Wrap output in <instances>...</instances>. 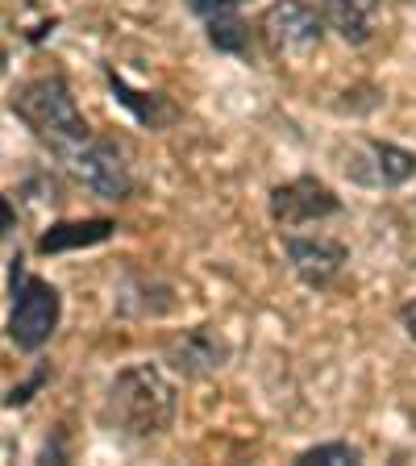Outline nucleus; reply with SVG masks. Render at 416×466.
<instances>
[{
  "label": "nucleus",
  "mask_w": 416,
  "mask_h": 466,
  "mask_svg": "<svg viewBox=\"0 0 416 466\" xmlns=\"http://www.w3.org/2000/svg\"><path fill=\"white\" fill-rule=\"evenodd\" d=\"M117 233V221L108 217H87V221H58L38 238V254H63V250H84V246H100Z\"/></svg>",
  "instance_id": "obj_12"
},
{
  "label": "nucleus",
  "mask_w": 416,
  "mask_h": 466,
  "mask_svg": "<svg viewBox=\"0 0 416 466\" xmlns=\"http://www.w3.org/2000/svg\"><path fill=\"white\" fill-rule=\"evenodd\" d=\"M200 17H213V13H225V9H238V0H188Z\"/></svg>",
  "instance_id": "obj_17"
},
{
  "label": "nucleus",
  "mask_w": 416,
  "mask_h": 466,
  "mask_svg": "<svg viewBox=\"0 0 416 466\" xmlns=\"http://www.w3.org/2000/svg\"><path fill=\"white\" fill-rule=\"evenodd\" d=\"M229 362V341L213 325H196L167 346V367L184 379H204Z\"/></svg>",
  "instance_id": "obj_8"
},
{
  "label": "nucleus",
  "mask_w": 416,
  "mask_h": 466,
  "mask_svg": "<svg viewBox=\"0 0 416 466\" xmlns=\"http://www.w3.org/2000/svg\"><path fill=\"white\" fill-rule=\"evenodd\" d=\"M283 254H288L291 271L317 291L330 288L350 262V250L333 238H283Z\"/></svg>",
  "instance_id": "obj_9"
},
{
  "label": "nucleus",
  "mask_w": 416,
  "mask_h": 466,
  "mask_svg": "<svg viewBox=\"0 0 416 466\" xmlns=\"http://www.w3.org/2000/svg\"><path fill=\"white\" fill-rule=\"evenodd\" d=\"M50 379V370L42 367V370H34V379H25V383H21V388H13L9 396H5V404L9 408H21V404H29V400H34V391L42 388V383H46Z\"/></svg>",
  "instance_id": "obj_16"
},
{
  "label": "nucleus",
  "mask_w": 416,
  "mask_h": 466,
  "mask_svg": "<svg viewBox=\"0 0 416 466\" xmlns=\"http://www.w3.org/2000/svg\"><path fill=\"white\" fill-rule=\"evenodd\" d=\"M320 34L325 25H320L317 9L304 0H279L262 13V38L275 55H309L320 46Z\"/></svg>",
  "instance_id": "obj_6"
},
{
  "label": "nucleus",
  "mask_w": 416,
  "mask_h": 466,
  "mask_svg": "<svg viewBox=\"0 0 416 466\" xmlns=\"http://www.w3.org/2000/svg\"><path fill=\"white\" fill-rule=\"evenodd\" d=\"M9 108L17 113L21 126L38 137L42 146H50L58 158L67 155V150H76L84 137H92V129H87L76 96H71L67 79L58 76V71H46V76L25 79V84L13 92Z\"/></svg>",
  "instance_id": "obj_2"
},
{
  "label": "nucleus",
  "mask_w": 416,
  "mask_h": 466,
  "mask_svg": "<svg viewBox=\"0 0 416 466\" xmlns=\"http://www.w3.org/2000/svg\"><path fill=\"white\" fill-rule=\"evenodd\" d=\"M325 21H330V29H338V38H346L350 46H362L375 34L379 0H325Z\"/></svg>",
  "instance_id": "obj_13"
},
{
  "label": "nucleus",
  "mask_w": 416,
  "mask_h": 466,
  "mask_svg": "<svg viewBox=\"0 0 416 466\" xmlns=\"http://www.w3.org/2000/svg\"><path fill=\"white\" fill-rule=\"evenodd\" d=\"M208 21V42L225 55H246L250 50V25L238 17V9H225V13H213Z\"/></svg>",
  "instance_id": "obj_14"
},
{
  "label": "nucleus",
  "mask_w": 416,
  "mask_h": 466,
  "mask_svg": "<svg viewBox=\"0 0 416 466\" xmlns=\"http://www.w3.org/2000/svg\"><path fill=\"white\" fill-rule=\"evenodd\" d=\"M400 320H404V329H408V338L416 341V300L412 304H404V309H400Z\"/></svg>",
  "instance_id": "obj_19"
},
{
  "label": "nucleus",
  "mask_w": 416,
  "mask_h": 466,
  "mask_svg": "<svg viewBox=\"0 0 416 466\" xmlns=\"http://www.w3.org/2000/svg\"><path fill=\"white\" fill-rule=\"evenodd\" d=\"M58 312H63V296L55 283L38 279V275L21 271V258L13 267V309H9V341L25 354L42 350L50 333L58 329Z\"/></svg>",
  "instance_id": "obj_3"
},
{
  "label": "nucleus",
  "mask_w": 416,
  "mask_h": 466,
  "mask_svg": "<svg viewBox=\"0 0 416 466\" xmlns=\"http://www.w3.org/2000/svg\"><path fill=\"white\" fill-rule=\"evenodd\" d=\"M13 225H17V208H13L9 196H0V238H5Z\"/></svg>",
  "instance_id": "obj_18"
},
{
  "label": "nucleus",
  "mask_w": 416,
  "mask_h": 466,
  "mask_svg": "<svg viewBox=\"0 0 416 466\" xmlns=\"http://www.w3.org/2000/svg\"><path fill=\"white\" fill-rule=\"evenodd\" d=\"M346 175L362 187H400L416 175V155L404 150L396 142H379V137H367L346 155Z\"/></svg>",
  "instance_id": "obj_5"
},
{
  "label": "nucleus",
  "mask_w": 416,
  "mask_h": 466,
  "mask_svg": "<svg viewBox=\"0 0 416 466\" xmlns=\"http://www.w3.org/2000/svg\"><path fill=\"white\" fill-rule=\"evenodd\" d=\"M175 412H179V396H175L171 379L155 362H134V367L117 370V379L108 383L100 425L126 441H150L175 425Z\"/></svg>",
  "instance_id": "obj_1"
},
{
  "label": "nucleus",
  "mask_w": 416,
  "mask_h": 466,
  "mask_svg": "<svg viewBox=\"0 0 416 466\" xmlns=\"http://www.w3.org/2000/svg\"><path fill=\"white\" fill-rule=\"evenodd\" d=\"M338 208H341V200L333 196L330 184H320L317 175H296V179H288V184H279L271 192V217L283 229L333 217Z\"/></svg>",
  "instance_id": "obj_7"
},
{
  "label": "nucleus",
  "mask_w": 416,
  "mask_h": 466,
  "mask_svg": "<svg viewBox=\"0 0 416 466\" xmlns=\"http://www.w3.org/2000/svg\"><path fill=\"white\" fill-rule=\"evenodd\" d=\"M359 458H362V450L350 446V441H325V446L304 450L296 462H330V466H338V462H359Z\"/></svg>",
  "instance_id": "obj_15"
},
{
  "label": "nucleus",
  "mask_w": 416,
  "mask_h": 466,
  "mask_svg": "<svg viewBox=\"0 0 416 466\" xmlns=\"http://www.w3.org/2000/svg\"><path fill=\"white\" fill-rule=\"evenodd\" d=\"M108 87H113L117 105L134 113L137 126L163 129V126H171V121H179V108H175L171 100L163 96V92H142V87H129L126 79L117 76V71H108Z\"/></svg>",
  "instance_id": "obj_11"
},
{
  "label": "nucleus",
  "mask_w": 416,
  "mask_h": 466,
  "mask_svg": "<svg viewBox=\"0 0 416 466\" xmlns=\"http://www.w3.org/2000/svg\"><path fill=\"white\" fill-rule=\"evenodd\" d=\"M63 167L79 187H87L100 200H129L134 196V167L113 137H84L76 150L63 155Z\"/></svg>",
  "instance_id": "obj_4"
},
{
  "label": "nucleus",
  "mask_w": 416,
  "mask_h": 466,
  "mask_svg": "<svg viewBox=\"0 0 416 466\" xmlns=\"http://www.w3.org/2000/svg\"><path fill=\"white\" fill-rule=\"evenodd\" d=\"M179 304L175 288L158 275H142V271H129L126 279L117 283V312L126 317H167V312Z\"/></svg>",
  "instance_id": "obj_10"
}]
</instances>
